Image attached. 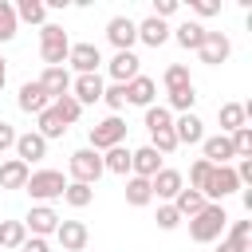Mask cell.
Instances as JSON below:
<instances>
[{"mask_svg":"<svg viewBox=\"0 0 252 252\" xmlns=\"http://www.w3.org/2000/svg\"><path fill=\"white\" fill-rule=\"evenodd\" d=\"M228 228V213H224V205H205L197 217H189V236L197 240V244H213L220 232Z\"/></svg>","mask_w":252,"mask_h":252,"instance_id":"6da1fadb","label":"cell"},{"mask_svg":"<svg viewBox=\"0 0 252 252\" xmlns=\"http://www.w3.org/2000/svg\"><path fill=\"white\" fill-rule=\"evenodd\" d=\"M67 51H71V39L59 24H43L39 28V55L47 67H63L67 63Z\"/></svg>","mask_w":252,"mask_h":252,"instance_id":"7a4b0ae2","label":"cell"},{"mask_svg":"<svg viewBox=\"0 0 252 252\" xmlns=\"http://www.w3.org/2000/svg\"><path fill=\"white\" fill-rule=\"evenodd\" d=\"M28 193H32V201H39V205H47V201H55V197H63V189H67V181H63V173L59 169H35L32 177H28V185H24Z\"/></svg>","mask_w":252,"mask_h":252,"instance_id":"3957f363","label":"cell"},{"mask_svg":"<svg viewBox=\"0 0 252 252\" xmlns=\"http://www.w3.org/2000/svg\"><path fill=\"white\" fill-rule=\"evenodd\" d=\"M236 189H240V181H236L232 165H213L209 177H205V185H201V197L213 201V205H220V201H224L228 193H236Z\"/></svg>","mask_w":252,"mask_h":252,"instance_id":"277c9868","label":"cell"},{"mask_svg":"<svg viewBox=\"0 0 252 252\" xmlns=\"http://www.w3.org/2000/svg\"><path fill=\"white\" fill-rule=\"evenodd\" d=\"M67 165H71V177H75L79 185H94V181H98V177L106 173V169H102V158H98V154H94L91 146H83V150H75Z\"/></svg>","mask_w":252,"mask_h":252,"instance_id":"5b68a950","label":"cell"},{"mask_svg":"<svg viewBox=\"0 0 252 252\" xmlns=\"http://www.w3.org/2000/svg\"><path fill=\"white\" fill-rule=\"evenodd\" d=\"M122 138H126V122L118 118V114H110V118H102L98 126H91V150L98 154H106V150H114V146H122Z\"/></svg>","mask_w":252,"mask_h":252,"instance_id":"8992f818","label":"cell"},{"mask_svg":"<svg viewBox=\"0 0 252 252\" xmlns=\"http://www.w3.org/2000/svg\"><path fill=\"white\" fill-rule=\"evenodd\" d=\"M197 55H201V63L220 67V63L232 55V43H228V35H224V32H205V43L197 47Z\"/></svg>","mask_w":252,"mask_h":252,"instance_id":"52a82bcc","label":"cell"},{"mask_svg":"<svg viewBox=\"0 0 252 252\" xmlns=\"http://www.w3.org/2000/svg\"><path fill=\"white\" fill-rule=\"evenodd\" d=\"M24 228L32 232V236H51L55 228H59V213L51 209V205H32V213L24 217Z\"/></svg>","mask_w":252,"mask_h":252,"instance_id":"ba28073f","label":"cell"},{"mask_svg":"<svg viewBox=\"0 0 252 252\" xmlns=\"http://www.w3.org/2000/svg\"><path fill=\"white\" fill-rule=\"evenodd\" d=\"M67 63H71L79 75H98L102 51H98L94 43H71V51H67Z\"/></svg>","mask_w":252,"mask_h":252,"instance_id":"9c48e42d","label":"cell"},{"mask_svg":"<svg viewBox=\"0 0 252 252\" xmlns=\"http://www.w3.org/2000/svg\"><path fill=\"white\" fill-rule=\"evenodd\" d=\"M39 87H43V94L55 102V98H63V94H71V71L67 67H43V75L35 79Z\"/></svg>","mask_w":252,"mask_h":252,"instance_id":"30bf717a","label":"cell"},{"mask_svg":"<svg viewBox=\"0 0 252 252\" xmlns=\"http://www.w3.org/2000/svg\"><path fill=\"white\" fill-rule=\"evenodd\" d=\"M150 189H154V197H158V201H173V197L185 189V181H181V173H177V169L161 165V169L150 177Z\"/></svg>","mask_w":252,"mask_h":252,"instance_id":"8fae6325","label":"cell"},{"mask_svg":"<svg viewBox=\"0 0 252 252\" xmlns=\"http://www.w3.org/2000/svg\"><path fill=\"white\" fill-rule=\"evenodd\" d=\"M55 240L63 244V252H83V248H87V240H91V232H87V224H83V220H59Z\"/></svg>","mask_w":252,"mask_h":252,"instance_id":"7c38bea8","label":"cell"},{"mask_svg":"<svg viewBox=\"0 0 252 252\" xmlns=\"http://www.w3.org/2000/svg\"><path fill=\"white\" fill-rule=\"evenodd\" d=\"M106 39H110L118 51H130L134 39H138V24H134L130 16H114V20L106 24Z\"/></svg>","mask_w":252,"mask_h":252,"instance_id":"4fadbf2b","label":"cell"},{"mask_svg":"<svg viewBox=\"0 0 252 252\" xmlns=\"http://www.w3.org/2000/svg\"><path fill=\"white\" fill-rule=\"evenodd\" d=\"M16 158L24 161V165H32V161H39V158H47V142L35 134V130H28V134H16Z\"/></svg>","mask_w":252,"mask_h":252,"instance_id":"5bb4252c","label":"cell"},{"mask_svg":"<svg viewBox=\"0 0 252 252\" xmlns=\"http://www.w3.org/2000/svg\"><path fill=\"white\" fill-rule=\"evenodd\" d=\"M161 169V154L158 150H150V146H142V150H130V177H154Z\"/></svg>","mask_w":252,"mask_h":252,"instance_id":"9a60e30c","label":"cell"},{"mask_svg":"<svg viewBox=\"0 0 252 252\" xmlns=\"http://www.w3.org/2000/svg\"><path fill=\"white\" fill-rule=\"evenodd\" d=\"M106 67H110V79L126 87L130 79H138V67H142V59H138L134 51H114V59H110Z\"/></svg>","mask_w":252,"mask_h":252,"instance_id":"2e32d148","label":"cell"},{"mask_svg":"<svg viewBox=\"0 0 252 252\" xmlns=\"http://www.w3.org/2000/svg\"><path fill=\"white\" fill-rule=\"evenodd\" d=\"M71 98H75L79 106L102 102V79H98V75H79V79H71Z\"/></svg>","mask_w":252,"mask_h":252,"instance_id":"e0dca14e","label":"cell"},{"mask_svg":"<svg viewBox=\"0 0 252 252\" xmlns=\"http://www.w3.org/2000/svg\"><path fill=\"white\" fill-rule=\"evenodd\" d=\"M173 138H177V146H197V142H205V122L197 114H181L173 122Z\"/></svg>","mask_w":252,"mask_h":252,"instance_id":"ac0fdd59","label":"cell"},{"mask_svg":"<svg viewBox=\"0 0 252 252\" xmlns=\"http://www.w3.org/2000/svg\"><path fill=\"white\" fill-rule=\"evenodd\" d=\"M201 150H205V161L209 165H228L236 154H232V142H228V134H213V138H205L201 142Z\"/></svg>","mask_w":252,"mask_h":252,"instance_id":"d6986e66","label":"cell"},{"mask_svg":"<svg viewBox=\"0 0 252 252\" xmlns=\"http://www.w3.org/2000/svg\"><path fill=\"white\" fill-rule=\"evenodd\" d=\"M154 94H158V83L146 79V75L126 83V102H134V106H154Z\"/></svg>","mask_w":252,"mask_h":252,"instance_id":"ffe728a7","label":"cell"},{"mask_svg":"<svg viewBox=\"0 0 252 252\" xmlns=\"http://www.w3.org/2000/svg\"><path fill=\"white\" fill-rule=\"evenodd\" d=\"M16 102H20V110H24V114H39V110H47V106H51V98L43 94V87H39V83H24Z\"/></svg>","mask_w":252,"mask_h":252,"instance_id":"44dd1931","label":"cell"},{"mask_svg":"<svg viewBox=\"0 0 252 252\" xmlns=\"http://www.w3.org/2000/svg\"><path fill=\"white\" fill-rule=\"evenodd\" d=\"M28 177H32V169H28L20 158H8V161L0 165V189H24Z\"/></svg>","mask_w":252,"mask_h":252,"instance_id":"7402d4cb","label":"cell"},{"mask_svg":"<svg viewBox=\"0 0 252 252\" xmlns=\"http://www.w3.org/2000/svg\"><path fill=\"white\" fill-rule=\"evenodd\" d=\"M138 39H142L146 47H161V43L169 39V28H165V20H154V16H146V20L138 24Z\"/></svg>","mask_w":252,"mask_h":252,"instance_id":"603a6c76","label":"cell"},{"mask_svg":"<svg viewBox=\"0 0 252 252\" xmlns=\"http://www.w3.org/2000/svg\"><path fill=\"white\" fill-rule=\"evenodd\" d=\"M205 32L209 28H201L197 20H185V24H177V32H173V39L185 47V51H197L201 43H205Z\"/></svg>","mask_w":252,"mask_h":252,"instance_id":"cb8c5ba5","label":"cell"},{"mask_svg":"<svg viewBox=\"0 0 252 252\" xmlns=\"http://www.w3.org/2000/svg\"><path fill=\"white\" fill-rule=\"evenodd\" d=\"M35 122H39V126H35V134H39L43 142H51V138H63V134H67L63 118H59L51 106H47V110H39V114H35Z\"/></svg>","mask_w":252,"mask_h":252,"instance_id":"d4e9b609","label":"cell"},{"mask_svg":"<svg viewBox=\"0 0 252 252\" xmlns=\"http://www.w3.org/2000/svg\"><path fill=\"white\" fill-rule=\"evenodd\" d=\"M150 201H154L150 181H146V177H126V205L142 209V205H150Z\"/></svg>","mask_w":252,"mask_h":252,"instance_id":"484cf974","label":"cell"},{"mask_svg":"<svg viewBox=\"0 0 252 252\" xmlns=\"http://www.w3.org/2000/svg\"><path fill=\"white\" fill-rule=\"evenodd\" d=\"M169 205H173V209H177L181 217H197V213H201V209H205L209 201H205V197H201L197 189H181V193H177V197H173Z\"/></svg>","mask_w":252,"mask_h":252,"instance_id":"4316f807","label":"cell"},{"mask_svg":"<svg viewBox=\"0 0 252 252\" xmlns=\"http://www.w3.org/2000/svg\"><path fill=\"white\" fill-rule=\"evenodd\" d=\"M102 169H106V173H118V177H126V173H130V150H126V146H114V150H106V154H102Z\"/></svg>","mask_w":252,"mask_h":252,"instance_id":"83f0119b","label":"cell"},{"mask_svg":"<svg viewBox=\"0 0 252 252\" xmlns=\"http://www.w3.org/2000/svg\"><path fill=\"white\" fill-rule=\"evenodd\" d=\"M28 228L24 220H0V248H24Z\"/></svg>","mask_w":252,"mask_h":252,"instance_id":"f1b7e54d","label":"cell"},{"mask_svg":"<svg viewBox=\"0 0 252 252\" xmlns=\"http://www.w3.org/2000/svg\"><path fill=\"white\" fill-rule=\"evenodd\" d=\"M12 8H16V20H24V24H43L47 20V4L43 0H20Z\"/></svg>","mask_w":252,"mask_h":252,"instance_id":"f546056e","label":"cell"},{"mask_svg":"<svg viewBox=\"0 0 252 252\" xmlns=\"http://www.w3.org/2000/svg\"><path fill=\"white\" fill-rule=\"evenodd\" d=\"M244 102H224L220 106V134H232V130H240L244 126Z\"/></svg>","mask_w":252,"mask_h":252,"instance_id":"4dcf8cb0","label":"cell"},{"mask_svg":"<svg viewBox=\"0 0 252 252\" xmlns=\"http://www.w3.org/2000/svg\"><path fill=\"white\" fill-rule=\"evenodd\" d=\"M224 244H228L232 252H248V244H252V220H232Z\"/></svg>","mask_w":252,"mask_h":252,"instance_id":"1f68e13d","label":"cell"},{"mask_svg":"<svg viewBox=\"0 0 252 252\" xmlns=\"http://www.w3.org/2000/svg\"><path fill=\"white\" fill-rule=\"evenodd\" d=\"M63 201H67L71 209H87V205L94 201V189H91V185H79V181H67V189H63Z\"/></svg>","mask_w":252,"mask_h":252,"instance_id":"d6a6232c","label":"cell"},{"mask_svg":"<svg viewBox=\"0 0 252 252\" xmlns=\"http://www.w3.org/2000/svg\"><path fill=\"white\" fill-rule=\"evenodd\" d=\"M161 83H165V91L193 87V79H189V67H185V63H169V67H165V75H161Z\"/></svg>","mask_w":252,"mask_h":252,"instance_id":"836d02e7","label":"cell"},{"mask_svg":"<svg viewBox=\"0 0 252 252\" xmlns=\"http://www.w3.org/2000/svg\"><path fill=\"white\" fill-rule=\"evenodd\" d=\"M193 102H197V91L193 87H181V91H169V114L173 110H181V114H193Z\"/></svg>","mask_w":252,"mask_h":252,"instance_id":"e575fe53","label":"cell"},{"mask_svg":"<svg viewBox=\"0 0 252 252\" xmlns=\"http://www.w3.org/2000/svg\"><path fill=\"white\" fill-rule=\"evenodd\" d=\"M51 110H55V114L63 118V126H71V122H79V114H83V106H79V102H75L71 94H63V98H55V102H51Z\"/></svg>","mask_w":252,"mask_h":252,"instance_id":"d590c367","label":"cell"},{"mask_svg":"<svg viewBox=\"0 0 252 252\" xmlns=\"http://www.w3.org/2000/svg\"><path fill=\"white\" fill-rule=\"evenodd\" d=\"M16 8L8 4V0H0V43H8V39H16Z\"/></svg>","mask_w":252,"mask_h":252,"instance_id":"8d00e7d4","label":"cell"},{"mask_svg":"<svg viewBox=\"0 0 252 252\" xmlns=\"http://www.w3.org/2000/svg\"><path fill=\"white\" fill-rule=\"evenodd\" d=\"M173 126V114L165 110V106H146V130L154 134V130H169Z\"/></svg>","mask_w":252,"mask_h":252,"instance_id":"74e56055","label":"cell"},{"mask_svg":"<svg viewBox=\"0 0 252 252\" xmlns=\"http://www.w3.org/2000/svg\"><path fill=\"white\" fill-rule=\"evenodd\" d=\"M150 150H158L161 158H165V154H173V150H177V138H173V126H169V130H154V134H150Z\"/></svg>","mask_w":252,"mask_h":252,"instance_id":"f35d334b","label":"cell"},{"mask_svg":"<svg viewBox=\"0 0 252 252\" xmlns=\"http://www.w3.org/2000/svg\"><path fill=\"white\" fill-rule=\"evenodd\" d=\"M102 102H106V106L118 114V110L126 106V87H122V83H114V87H102Z\"/></svg>","mask_w":252,"mask_h":252,"instance_id":"ab89813d","label":"cell"},{"mask_svg":"<svg viewBox=\"0 0 252 252\" xmlns=\"http://www.w3.org/2000/svg\"><path fill=\"white\" fill-rule=\"evenodd\" d=\"M209 169H213V165H209L205 158H197V161L189 165V189H197V193H201V185H205V177H209Z\"/></svg>","mask_w":252,"mask_h":252,"instance_id":"60d3db41","label":"cell"},{"mask_svg":"<svg viewBox=\"0 0 252 252\" xmlns=\"http://www.w3.org/2000/svg\"><path fill=\"white\" fill-rule=\"evenodd\" d=\"M177 224H181V213H177L173 205H158V228L169 232V228H177Z\"/></svg>","mask_w":252,"mask_h":252,"instance_id":"b9f144b4","label":"cell"},{"mask_svg":"<svg viewBox=\"0 0 252 252\" xmlns=\"http://www.w3.org/2000/svg\"><path fill=\"white\" fill-rule=\"evenodd\" d=\"M189 8H193L197 16H217V12H220L217 0H189Z\"/></svg>","mask_w":252,"mask_h":252,"instance_id":"7bdbcfd3","label":"cell"},{"mask_svg":"<svg viewBox=\"0 0 252 252\" xmlns=\"http://www.w3.org/2000/svg\"><path fill=\"white\" fill-rule=\"evenodd\" d=\"M177 12V0H154V20H165Z\"/></svg>","mask_w":252,"mask_h":252,"instance_id":"ee69618b","label":"cell"},{"mask_svg":"<svg viewBox=\"0 0 252 252\" xmlns=\"http://www.w3.org/2000/svg\"><path fill=\"white\" fill-rule=\"evenodd\" d=\"M232 173H236L240 185H252V158H240V165H236Z\"/></svg>","mask_w":252,"mask_h":252,"instance_id":"f6af8a7d","label":"cell"},{"mask_svg":"<svg viewBox=\"0 0 252 252\" xmlns=\"http://www.w3.org/2000/svg\"><path fill=\"white\" fill-rule=\"evenodd\" d=\"M12 146H16V130H12V122H0V154Z\"/></svg>","mask_w":252,"mask_h":252,"instance_id":"bcb514c9","label":"cell"},{"mask_svg":"<svg viewBox=\"0 0 252 252\" xmlns=\"http://www.w3.org/2000/svg\"><path fill=\"white\" fill-rule=\"evenodd\" d=\"M24 252H51V244L43 236H32V240H24Z\"/></svg>","mask_w":252,"mask_h":252,"instance_id":"7dc6e473","label":"cell"},{"mask_svg":"<svg viewBox=\"0 0 252 252\" xmlns=\"http://www.w3.org/2000/svg\"><path fill=\"white\" fill-rule=\"evenodd\" d=\"M4 83H8V63H4V55H0V91H4Z\"/></svg>","mask_w":252,"mask_h":252,"instance_id":"c3c4849f","label":"cell"},{"mask_svg":"<svg viewBox=\"0 0 252 252\" xmlns=\"http://www.w3.org/2000/svg\"><path fill=\"white\" fill-rule=\"evenodd\" d=\"M217 252H232V248H228V244H220V248H217Z\"/></svg>","mask_w":252,"mask_h":252,"instance_id":"681fc988","label":"cell"}]
</instances>
